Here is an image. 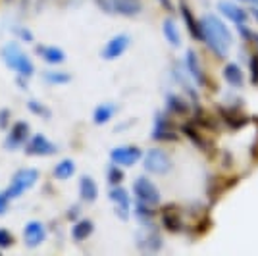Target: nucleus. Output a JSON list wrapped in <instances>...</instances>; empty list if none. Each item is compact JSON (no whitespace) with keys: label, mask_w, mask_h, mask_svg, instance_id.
<instances>
[{"label":"nucleus","mask_w":258,"mask_h":256,"mask_svg":"<svg viewBox=\"0 0 258 256\" xmlns=\"http://www.w3.org/2000/svg\"><path fill=\"white\" fill-rule=\"evenodd\" d=\"M39 170L37 168H22V170H18L14 175H12V181L8 185V189H6V197L14 201V199H20L22 195L29 191L31 187L37 185L39 181Z\"/></svg>","instance_id":"nucleus-2"},{"label":"nucleus","mask_w":258,"mask_h":256,"mask_svg":"<svg viewBox=\"0 0 258 256\" xmlns=\"http://www.w3.org/2000/svg\"><path fill=\"white\" fill-rule=\"evenodd\" d=\"M133 212H135V216H137V220L141 222V225H143V227H145V225H154V224H152V220H154V206L137 201V204H135V210H133Z\"/></svg>","instance_id":"nucleus-27"},{"label":"nucleus","mask_w":258,"mask_h":256,"mask_svg":"<svg viewBox=\"0 0 258 256\" xmlns=\"http://www.w3.org/2000/svg\"><path fill=\"white\" fill-rule=\"evenodd\" d=\"M110 14H118L123 18H135L143 12L141 0H108Z\"/></svg>","instance_id":"nucleus-13"},{"label":"nucleus","mask_w":258,"mask_h":256,"mask_svg":"<svg viewBox=\"0 0 258 256\" xmlns=\"http://www.w3.org/2000/svg\"><path fill=\"white\" fill-rule=\"evenodd\" d=\"M218 10L222 12L224 16H226L229 22H233L237 27H241V25H245L248 20V14L241 6H237L233 2H226V0H222V2H218Z\"/></svg>","instance_id":"nucleus-17"},{"label":"nucleus","mask_w":258,"mask_h":256,"mask_svg":"<svg viewBox=\"0 0 258 256\" xmlns=\"http://www.w3.org/2000/svg\"><path fill=\"white\" fill-rule=\"evenodd\" d=\"M250 14H252V16H254V20H256V22H258V6H254V8H252V10H250Z\"/></svg>","instance_id":"nucleus-41"},{"label":"nucleus","mask_w":258,"mask_h":256,"mask_svg":"<svg viewBox=\"0 0 258 256\" xmlns=\"http://www.w3.org/2000/svg\"><path fill=\"white\" fill-rule=\"evenodd\" d=\"M133 195H135L137 201L145 204H151V206H158L160 204V191H158V187L149 177H145V175H141V177H137L133 181Z\"/></svg>","instance_id":"nucleus-4"},{"label":"nucleus","mask_w":258,"mask_h":256,"mask_svg":"<svg viewBox=\"0 0 258 256\" xmlns=\"http://www.w3.org/2000/svg\"><path fill=\"white\" fill-rule=\"evenodd\" d=\"M250 83L258 85V52L250 54Z\"/></svg>","instance_id":"nucleus-35"},{"label":"nucleus","mask_w":258,"mask_h":256,"mask_svg":"<svg viewBox=\"0 0 258 256\" xmlns=\"http://www.w3.org/2000/svg\"><path fill=\"white\" fill-rule=\"evenodd\" d=\"M185 70H187V74L193 77V81L197 85L205 87L206 85V75H205V70H203V66H201V60H199V56L195 50H187L185 52Z\"/></svg>","instance_id":"nucleus-15"},{"label":"nucleus","mask_w":258,"mask_h":256,"mask_svg":"<svg viewBox=\"0 0 258 256\" xmlns=\"http://www.w3.org/2000/svg\"><path fill=\"white\" fill-rule=\"evenodd\" d=\"M16 83H18V87H20L22 91L27 89V79H23V77H16Z\"/></svg>","instance_id":"nucleus-39"},{"label":"nucleus","mask_w":258,"mask_h":256,"mask_svg":"<svg viewBox=\"0 0 258 256\" xmlns=\"http://www.w3.org/2000/svg\"><path fill=\"white\" fill-rule=\"evenodd\" d=\"M241 2H248V4H258V0H241Z\"/></svg>","instance_id":"nucleus-42"},{"label":"nucleus","mask_w":258,"mask_h":256,"mask_svg":"<svg viewBox=\"0 0 258 256\" xmlns=\"http://www.w3.org/2000/svg\"><path fill=\"white\" fill-rule=\"evenodd\" d=\"M172 77L177 85H181L183 91L191 96L193 100H199V93H197V89H195V85H193V77L187 74L185 66L179 64V62H175V64H173V70H172Z\"/></svg>","instance_id":"nucleus-16"},{"label":"nucleus","mask_w":258,"mask_h":256,"mask_svg":"<svg viewBox=\"0 0 258 256\" xmlns=\"http://www.w3.org/2000/svg\"><path fill=\"white\" fill-rule=\"evenodd\" d=\"M181 133L189 141H193L197 147H201V149L205 147V139H203V135L197 131V127H195L193 123H183V125H181Z\"/></svg>","instance_id":"nucleus-31"},{"label":"nucleus","mask_w":258,"mask_h":256,"mask_svg":"<svg viewBox=\"0 0 258 256\" xmlns=\"http://www.w3.org/2000/svg\"><path fill=\"white\" fill-rule=\"evenodd\" d=\"M162 245V237L154 225H145V229L137 233V246L143 252H158Z\"/></svg>","instance_id":"nucleus-10"},{"label":"nucleus","mask_w":258,"mask_h":256,"mask_svg":"<svg viewBox=\"0 0 258 256\" xmlns=\"http://www.w3.org/2000/svg\"><path fill=\"white\" fill-rule=\"evenodd\" d=\"M10 110H8V108H2V110H0V129H2V131H6V129L10 127Z\"/></svg>","instance_id":"nucleus-36"},{"label":"nucleus","mask_w":258,"mask_h":256,"mask_svg":"<svg viewBox=\"0 0 258 256\" xmlns=\"http://www.w3.org/2000/svg\"><path fill=\"white\" fill-rule=\"evenodd\" d=\"M27 110L31 112L33 116L43 117V119H50L52 117V110L46 106V104H43L41 100H37V98H29L27 100Z\"/></svg>","instance_id":"nucleus-30"},{"label":"nucleus","mask_w":258,"mask_h":256,"mask_svg":"<svg viewBox=\"0 0 258 256\" xmlns=\"http://www.w3.org/2000/svg\"><path fill=\"white\" fill-rule=\"evenodd\" d=\"M143 168L152 175H166L172 171L173 162L164 149H151L143 154Z\"/></svg>","instance_id":"nucleus-3"},{"label":"nucleus","mask_w":258,"mask_h":256,"mask_svg":"<svg viewBox=\"0 0 258 256\" xmlns=\"http://www.w3.org/2000/svg\"><path fill=\"white\" fill-rule=\"evenodd\" d=\"M164 37H166V41L172 44V46H179L181 44V35L177 31V25H175V22H173L172 18H168L164 22Z\"/></svg>","instance_id":"nucleus-29"},{"label":"nucleus","mask_w":258,"mask_h":256,"mask_svg":"<svg viewBox=\"0 0 258 256\" xmlns=\"http://www.w3.org/2000/svg\"><path fill=\"white\" fill-rule=\"evenodd\" d=\"M143 158V150L135 145H125V147H116V149L110 150V162L112 164H118L121 168H129L133 164Z\"/></svg>","instance_id":"nucleus-8"},{"label":"nucleus","mask_w":258,"mask_h":256,"mask_svg":"<svg viewBox=\"0 0 258 256\" xmlns=\"http://www.w3.org/2000/svg\"><path fill=\"white\" fill-rule=\"evenodd\" d=\"M224 77H226V81L229 83L231 87H243V81H245V77H243V72H241V68L237 64H226L224 68Z\"/></svg>","instance_id":"nucleus-28"},{"label":"nucleus","mask_w":258,"mask_h":256,"mask_svg":"<svg viewBox=\"0 0 258 256\" xmlns=\"http://www.w3.org/2000/svg\"><path fill=\"white\" fill-rule=\"evenodd\" d=\"M8 206H10V199L6 197V193L0 191V216H4L8 212Z\"/></svg>","instance_id":"nucleus-37"},{"label":"nucleus","mask_w":258,"mask_h":256,"mask_svg":"<svg viewBox=\"0 0 258 256\" xmlns=\"http://www.w3.org/2000/svg\"><path fill=\"white\" fill-rule=\"evenodd\" d=\"M79 197L83 203H95L98 197V185L91 175H81L79 179Z\"/></svg>","instance_id":"nucleus-18"},{"label":"nucleus","mask_w":258,"mask_h":256,"mask_svg":"<svg viewBox=\"0 0 258 256\" xmlns=\"http://www.w3.org/2000/svg\"><path fill=\"white\" fill-rule=\"evenodd\" d=\"M201 33H203V43L208 44V48L218 56L226 58L229 46L233 44V35L227 29V25L214 14H206L201 20Z\"/></svg>","instance_id":"nucleus-1"},{"label":"nucleus","mask_w":258,"mask_h":256,"mask_svg":"<svg viewBox=\"0 0 258 256\" xmlns=\"http://www.w3.org/2000/svg\"><path fill=\"white\" fill-rule=\"evenodd\" d=\"M162 225H164L168 231H172V233L181 231V220L175 216V210H173L172 206H168V208L162 210Z\"/></svg>","instance_id":"nucleus-26"},{"label":"nucleus","mask_w":258,"mask_h":256,"mask_svg":"<svg viewBox=\"0 0 258 256\" xmlns=\"http://www.w3.org/2000/svg\"><path fill=\"white\" fill-rule=\"evenodd\" d=\"M179 8H181L183 20H185V23H187V31L191 33V37H193V39L201 41V39H203V33H201V22H197V20H195L193 12L189 10V6H187V4H181Z\"/></svg>","instance_id":"nucleus-22"},{"label":"nucleus","mask_w":258,"mask_h":256,"mask_svg":"<svg viewBox=\"0 0 258 256\" xmlns=\"http://www.w3.org/2000/svg\"><path fill=\"white\" fill-rule=\"evenodd\" d=\"M108 199L114 203V212L118 214L119 220H129L131 197H129L127 189H123L121 185H112L110 191H108Z\"/></svg>","instance_id":"nucleus-9"},{"label":"nucleus","mask_w":258,"mask_h":256,"mask_svg":"<svg viewBox=\"0 0 258 256\" xmlns=\"http://www.w3.org/2000/svg\"><path fill=\"white\" fill-rule=\"evenodd\" d=\"M35 54L48 66H60L66 62V52L58 46H52V44H37Z\"/></svg>","instance_id":"nucleus-14"},{"label":"nucleus","mask_w":258,"mask_h":256,"mask_svg":"<svg viewBox=\"0 0 258 256\" xmlns=\"http://www.w3.org/2000/svg\"><path fill=\"white\" fill-rule=\"evenodd\" d=\"M10 31L20 39V41H23V43H27V44H33L35 43V35H33V31L31 29H27L25 25H12L10 27Z\"/></svg>","instance_id":"nucleus-32"},{"label":"nucleus","mask_w":258,"mask_h":256,"mask_svg":"<svg viewBox=\"0 0 258 256\" xmlns=\"http://www.w3.org/2000/svg\"><path fill=\"white\" fill-rule=\"evenodd\" d=\"M44 239H46V227L43 222L39 220H31L27 222L23 227V243L27 248H35V246L43 245Z\"/></svg>","instance_id":"nucleus-12"},{"label":"nucleus","mask_w":258,"mask_h":256,"mask_svg":"<svg viewBox=\"0 0 258 256\" xmlns=\"http://www.w3.org/2000/svg\"><path fill=\"white\" fill-rule=\"evenodd\" d=\"M74 173H76V162L72 160V158H64V160H60L56 166H54V170H52V175L56 177V179H60V181L70 179Z\"/></svg>","instance_id":"nucleus-23"},{"label":"nucleus","mask_w":258,"mask_h":256,"mask_svg":"<svg viewBox=\"0 0 258 256\" xmlns=\"http://www.w3.org/2000/svg\"><path fill=\"white\" fill-rule=\"evenodd\" d=\"M41 77H43V81L46 83V85H66V83H70L72 81V75L68 74V72H64V70H44L43 74H41Z\"/></svg>","instance_id":"nucleus-21"},{"label":"nucleus","mask_w":258,"mask_h":256,"mask_svg":"<svg viewBox=\"0 0 258 256\" xmlns=\"http://www.w3.org/2000/svg\"><path fill=\"white\" fill-rule=\"evenodd\" d=\"M116 112H118V106L114 102H104V104L95 108V112H93V123L104 125V123H108L112 117L116 116Z\"/></svg>","instance_id":"nucleus-19"},{"label":"nucleus","mask_w":258,"mask_h":256,"mask_svg":"<svg viewBox=\"0 0 258 256\" xmlns=\"http://www.w3.org/2000/svg\"><path fill=\"white\" fill-rule=\"evenodd\" d=\"M158 2H160L162 6H164V8H166V10H168V12H173L172 0H158Z\"/></svg>","instance_id":"nucleus-40"},{"label":"nucleus","mask_w":258,"mask_h":256,"mask_svg":"<svg viewBox=\"0 0 258 256\" xmlns=\"http://www.w3.org/2000/svg\"><path fill=\"white\" fill-rule=\"evenodd\" d=\"M14 235H12L10 229H6V227H0V250H4V248H10L14 245Z\"/></svg>","instance_id":"nucleus-34"},{"label":"nucleus","mask_w":258,"mask_h":256,"mask_svg":"<svg viewBox=\"0 0 258 256\" xmlns=\"http://www.w3.org/2000/svg\"><path fill=\"white\" fill-rule=\"evenodd\" d=\"M106 177L110 185H119V183L123 181V171H121V166L118 164H110L108 166V171H106Z\"/></svg>","instance_id":"nucleus-33"},{"label":"nucleus","mask_w":258,"mask_h":256,"mask_svg":"<svg viewBox=\"0 0 258 256\" xmlns=\"http://www.w3.org/2000/svg\"><path fill=\"white\" fill-rule=\"evenodd\" d=\"M166 106H168V112L175 114V116H183L189 112V102H185V98H181L179 95H173V93L166 96Z\"/></svg>","instance_id":"nucleus-24"},{"label":"nucleus","mask_w":258,"mask_h":256,"mask_svg":"<svg viewBox=\"0 0 258 256\" xmlns=\"http://www.w3.org/2000/svg\"><path fill=\"white\" fill-rule=\"evenodd\" d=\"M131 44V37L125 35V33H119V35H114L102 48V58L104 60H118L121 54L125 52Z\"/></svg>","instance_id":"nucleus-11"},{"label":"nucleus","mask_w":258,"mask_h":256,"mask_svg":"<svg viewBox=\"0 0 258 256\" xmlns=\"http://www.w3.org/2000/svg\"><path fill=\"white\" fill-rule=\"evenodd\" d=\"M31 137V131H29V123L27 121H16L14 125L8 127L6 133V139H4V149L14 152V150H20L25 147L27 139Z\"/></svg>","instance_id":"nucleus-6"},{"label":"nucleus","mask_w":258,"mask_h":256,"mask_svg":"<svg viewBox=\"0 0 258 256\" xmlns=\"http://www.w3.org/2000/svg\"><path fill=\"white\" fill-rule=\"evenodd\" d=\"M77 216H79V206H72V208H70V212L66 214V218H68V220H76Z\"/></svg>","instance_id":"nucleus-38"},{"label":"nucleus","mask_w":258,"mask_h":256,"mask_svg":"<svg viewBox=\"0 0 258 256\" xmlns=\"http://www.w3.org/2000/svg\"><path fill=\"white\" fill-rule=\"evenodd\" d=\"M14 72L18 74V77H23V79H31L35 75V64L31 62V58L25 52H22V56L18 58V62L14 66Z\"/></svg>","instance_id":"nucleus-25"},{"label":"nucleus","mask_w":258,"mask_h":256,"mask_svg":"<svg viewBox=\"0 0 258 256\" xmlns=\"http://www.w3.org/2000/svg\"><path fill=\"white\" fill-rule=\"evenodd\" d=\"M93 231H95V224L91 220L83 218V220H77L76 225L72 227V237H74V241L81 243V241L89 239L93 235Z\"/></svg>","instance_id":"nucleus-20"},{"label":"nucleus","mask_w":258,"mask_h":256,"mask_svg":"<svg viewBox=\"0 0 258 256\" xmlns=\"http://www.w3.org/2000/svg\"><path fill=\"white\" fill-rule=\"evenodd\" d=\"M23 152L27 156H52L58 152V147L56 143H52L50 139H46L43 133H37V135H31L25 147H23Z\"/></svg>","instance_id":"nucleus-7"},{"label":"nucleus","mask_w":258,"mask_h":256,"mask_svg":"<svg viewBox=\"0 0 258 256\" xmlns=\"http://www.w3.org/2000/svg\"><path fill=\"white\" fill-rule=\"evenodd\" d=\"M152 139L160 141V143L177 141L175 125H173L170 114H166V112H156V116H154V127H152Z\"/></svg>","instance_id":"nucleus-5"}]
</instances>
